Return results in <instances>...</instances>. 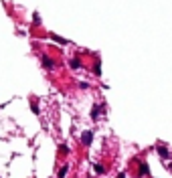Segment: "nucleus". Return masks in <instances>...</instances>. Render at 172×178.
Segmentation results:
<instances>
[{"mask_svg":"<svg viewBox=\"0 0 172 178\" xmlns=\"http://www.w3.org/2000/svg\"><path fill=\"white\" fill-rule=\"evenodd\" d=\"M81 142H83L85 146H89V144L93 142V132H85L83 136H81Z\"/></svg>","mask_w":172,"mask_h":178,"instance_id":"f257e3e1","label":"nucleus"},{"mask_svg":"<svg viewBox=\"0 0 172 178\" xmlns=\"http://www.w3.org/2000/svg\"><path fill=\"white\" fill-rule=\"evenodd\" d=\"M93 168H95V172H97V174H105V168H103L101 164H93Z\"/></svg>","mask_w":172,"mask_h":178,"instance_id":"6e6552de","label":"nucleus"},{"mask_svg":"<svg viewBox=\"0 0 172 178\" xmlns=\"http://www.w3.org/2000/svg\"><path fill=\"white\" fill-rule=\"evenodd\" d=\"M41 61H43V67H47V69H55V61H53V59H49V57H43Z\"/></svg>","mask_w":172,"mask_h":178,"instance_id":"f03ea898","label":"nucleus"},{"mask_svg":"<svg viewBox=\"0 0 172 178\" xmlns=\"http://www.w3.org/2000/svg\"><path fill=\"white\" fill-rule=\"evenodd\" d=\"M140 172H142V176H148V174H150L148 164H144V162H142V164H140Z\"/></svg>","mask_w":172,"mask_h":178,"instance_id":"20e7f679","label":"nucleus"},{"mask_svg":"<svg viewBox=\"0 0 172 178\" xmlns=\"http://www.w3.org/2000/svg\"><path fill=\"white\" fill-rule=\"evenodd\" d=\"M67 170H69V166H63V168L59 170V178H65V176H67Z\"/></svg>","mask_w":172,"mask_h":178,"instance_id":"1a4fd4ad","label":"nucleus"},{"mask_svg":"<svg viewBox=\"0 0 172 178\" xmlns=\"http://www.w3.org/2000/svg\"><path fill=\"white\" fill-rule=\"evenodd\" d=\"M71 67L73 69H79L81 67V59H71Z\"/></svg>","mask_w":172,"mask_h":178,"instance_id":"0eeeda50","label":"nucleus"},{"mask_svg":"<svg viewBox=\"0 0 172 178\" xmlns=\"http://www.w3.org/2000/svg\"><path fill=\"white\" fill-rule=\"evenodd\" d=\"M101 109H103L101 105H95V107H93V111H91V116H93V118H97V116L101 114Z\"/></svg>","mask_w":172,"mask_h":178,"instance_id":"39448f33","label":"nucleus"},{"mask_svg":"<svg viewBox=\"0 0 172 178\" xmlns=\"http://www.w3.org/2000/svg\"><path fill=\"white\" fill-rule=\"evenodd\" d=\"M51 39H53V41H57V43H61V44H67V43H69V41L61 39V37H57V35H51Z\"/></svg>","mask_w":172,"mask_h":178,"instance_id":"423d86ee","label":"nucleus"},{"mask_svg":"<svg viewBox=\"0 0 172 178\" xmlns=\"http://www.w3.org/2000/svg\"><path fill=\"white\" fill-rule=\"evenodd\" d=\"M158 154H160V158H164V160H168V158H170V152H168L166 148H162V146L158 148Z\"/></svg>","mask_w":172,"mask_h":178,"instance_id":"7ed1b4c3","label":"nucleus"},{"mask_svg":"<svg viewBox=\"0 0 172 178\" xmlns=\"http://www.w3.org/2000/svg\"><path fill=\"white\" fill-rule=\"evenodd\" d=\"M95 75H101V63H99V59L95 61Z\"/></svg>","mask_w":172,"mask_h":178,"instance_id":"9d476101","label":"nucleus"}]
</instances>
